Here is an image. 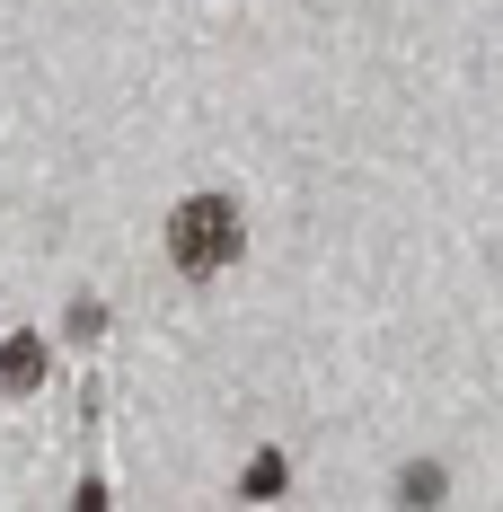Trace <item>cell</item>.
<instances>
[{
  "mask_svg": "<svg viewBox=\"0 0 503 512\" xmlns=\"http://www.w3.org/2000/svg\"><path fill=\"white\" fill-rule=\"evenodd\" d=\"M398 495H406V504H433V495H442V468H406Z\"/></svg>",
  "mask_w": 503,
  "mask_h": 512,
  "instance_id": "4",
  "label": "cell"
},
{
  "mask_svg": "<svg viewBox=\"0 0 503 512\" xmlns=\"http://www.w3.org/2000/svg\"><path fill=\"white\" fill-rule=\"evenodd\" d=\"M283 477H292V468H283V451H265V460H256L248 477H239V495H274Z\"/></svg>",
  "mask_w": 503,
  "mask_h": 512,
  "instance_id": "3",
  "label": "cell"
},
{
  "mask_svg": "<svg viewBox=\"0 0 503 512\" xmlns=\"http://www.w3.org/2000/svg\"><path fill=\"white\" fill-rule=\"evenodd\" d=\"M239 204L230 195H186V204L168 212V256H177V274H221L230 256H239Z\"/></svg>",
  "mask_w": 503,
  "mask_h": 512,
  "instance_id": "1",
  "label": "cell"
},
{
  "mask_svg": "<svg viewBox=\"0 0 503 512\" xmlns=\"http://www.w3.org/2000/svg\"><path fill=\"white\" fill-rule=\"evenodd\" d=\"M36 380H45V345H36V336H9V345H0V389L27 398Z\"/></svg>",
  "mask_w": 503,
  "mask_h": 512,
  "instance_id": "2",
  "label": "cell"
}]
</instances>
